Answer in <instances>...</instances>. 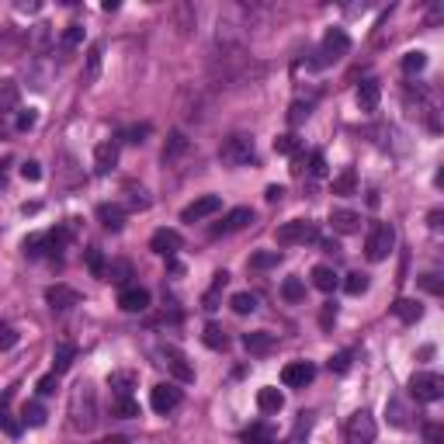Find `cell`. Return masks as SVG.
Returning <instances> with one entry per match:
<instances>
[{
    "label": "cell",
    "instance_id": "6da1fadb",
    "mask_svg": "<svg viewBox=\"0 0 444 444\" xmlns=\"http://www.w3.org/2000/svg\"><path fill=\"white\" fill-rule=\"evenodd\" d=\"M70 423L73 430H94L98 427V392L91 382H77L70 392Z\"/></svg>",
    "mask_w": 444,
    "mask_h": 444
},
{
    "label": "cell",
    "instance_id": "7a4b0ae2",
    "mask_svg": "<svg viewBox=\"0 0 444 444\" xmlns=\"http://www.w3.org/2000/svg\"><path fill=\"white\" fill-rule=\"evenodd\" d=\"M219 160L226 167H250V163H257L254 139L250 136H230L226 142L219 146Z\"/></svg>",
    "mask_w": 444,
    "mask_h": 444
},
{
    "label": "cell",
    "instance_id": "3957f363",
    "mask_svg": "<svg viewBox=\"0 0 444 444\" xmlns=\"http://www.w3.org/2000/svg\"><path fill=\"white\" fill-rule=\"evenodd\" d=\"M278 247H306V243H320V230L309 219H292L285 226H278Z\"/></svg>",
    "mask_w": 444,
    "mask_h": 444
},
{
    "label": "cell",
    "instance_id": "277c9868",
    "mask_svg": "<svg viewBox=\"0 0 444 444\" xmlns=\"http://www.w3.org/2000/svg\"><path fill=\"white\" fill-rule=\"evenodd\" d=\"M392 247H396L392 226H389V222H375L371 233H368V240H364V257H368L371 264H378V261H385V257L392 254Z\"/></svg>",
    "mask_w": 444,
    "mask_h": 444
},
{
    "label": "cell",
    "instance_id": "5b68a950",
    "mask_svg": "<svg viewBox=\"0 0 444 444\" xmlns=\"http://www.w3.org/2000/svg\"><path fill=\"white\" fill-rule=\"evenodd\" d=\"M375 434H378V427H375V416H371L368 409H358V413L347 420V427H344V441H347V444H371Z\"/></svg>",
    "mask_w": 444,
    "mask_h": 444
},
{
    "label": "cell",
    "instance_id": "8992f818",
    "mask_svg": "<svg viewBox=\"0 0 444 444\" xmlns=\"http://www.w3.org/2000/svg\"><path fill=\"white\" fill-rule=\"evenodd\" d=\"M409 392L420 399V403H437L444 396V378L437 371H416L409 378Z\"/></svg>",
    "mask_w": 444,
    "mask_h": 444
},
{
    "label": "cell",
    "instance_id": "52a82bcc",
    "mask_svg": "<svg viewBox=\"0 0 444 444\" xmlns=\"http://www.w3.org/2000/svg\"><path fill=\"white\" fill-rule=\"evenodd\" d=\"M347 53H351V39H347V32H344V28H330V32L323 35L320 59H316L313 66H326V63H333V59H340V56H347Z\"/></svg>",
    "mask_w": 444,
    "mask_h": 444
},
{
    "label": "cell",
    "instance_id": "ba28073f",
    "mask_svg": "<svg viewBox=\"0 0 444 444\" xmlns=\"http://www.w3.org/2000/svg\"><path fill=\"white\" fill-rule=\"evenodd\" d=\"M250 222H254V208L240 205V208H233V212H226V215H222V222H219V226H212V237H226V233H240L243 226H250Z\"/></svg>",
    "mask_w": 444,
    "mask_h": 444
},
{
    "label": "cell",
    "instance_id": "9c48e42d",
    "mask_svg": "<svg viewBox=\"0 0 444 444\" xmlns=\"http://www.w3.org/2000/svg\"><path fill=\"white\" fill-rule=\"evenodd\" d=\"M181 389L174 385V382H160V385H153V392H149V406L156 409V413H170V409H177L181 406Z\"/></svg>",
    "mask_w": 444,
    "mask_h": 444
},
{
    "label": "cell",
    "instance_id": "30bf717a",
    "mask_svg": "<svg viewBox=\"0 0 444 444\" xmlns=\"http://www.w3.org/2000/svg\"><path fill=\"white\" fill-rule=\"evenodd\" d=\"M313 378H316V364L313 361H292V364L281 368V382L288 389H306Z\"/></svg>",
    "mask_w": 444,
    "mask_h": 444
},
{
    "label": "cell",
    "instance_id": "8fae6325",
    "mask_svg": "<svg viewBox=\"0 0 444 444\" xmlns=\"http://www.w3.org/2000/svg\"><path fill=\"white\" fill-rule=\"evenodd\" d=\"M222 208V198L219 194H201V198H194L184 212H181V222H198V219H208V215H215Z\"/></svg>",
    "mask_w": 444,
    "mask_h": 444
},
{
    "label": "cell",
    "instance_id": "7c38bea8",
    "mask_svg": "<svg viewBox=\"0 0 444 444\" xmlns=\"http://www.w3.org/2000/svg\"><path fill=\"white\" fill-rule=\"evenodd\" d=\"M181 247H184V240H181L177 230H167V226H163V230H156V233L149 237V250L160 254V257H174Z\"/></svg>",
    "mask_w": 444,
    "mask_h": 444
},
{
    "label": "cell",
    "instance_id": "4fadbf2b",
    "mask_svg": "<svg viewBox=\"0 0 444 444\" xmlns=\"http://www.w3.org/2000/svg\"><path fill=\"white\" fill-rule=\"evenodd\" d=\"M160 358H163V364L174 371V378H177V382H194V368L187 364L184 351H177V347H170V344H167V347L160 351Z\"/></svg>",
    "mask_w": 444,
    "mask_h": 444
},
{
    "label": "cell",
    "instance_id": "5bb4252c",
    "mask_svg": "<svg viewBox=\"0 0 444 444\" xmlns=\"http://www.w3.org/2000/svg\"><path fill=\"white\" fill-rule=\"evenodd\" d=\"M406 108H409V115H413V118H423V122H427V129H434V132L441 129V125H437V115H434V104H430V98H427L423 91H416V98L406 91Z\"/></svg>",
    "mask_w": 444,
    "mask_h": 444
},
{
    "label": "cell",
    "instance_id": "9a60e30c",
    "mask_svg": "<svg viewBox=\"0 0 444 444\" xmlns=\"http://www.w3.org/2000/svg\"><path fill=\"white\" fill-rule=\"evenodd\" d=\"M46 302H49L56 313H66V309L80 306V292L70 288V285H53V288H46Z\"/></svg>",
    "mask_w": 444,
    "mask_h": 444
},
{
    "label": "cell",
    "instance_id": "2e32d148",
    "mask_svg": "<svg viewBox=\"0 0 444 444\" xmlns=\"http://www.w3.org/2000/svg\"><path fill=\"white\" fill-rule=\"evenodd\" d=\"M118 306H122L125 313H146V309H149V292L139 288V285H129V288H122Z\"/></svg>",
    "mask_w": 444,
    "mask_h": 444
},
{
    "label": "cell",
    "instance_id": "e0dca14e",
    "mask_svg": "<svg viewBox=\"0 0 444 444\" xmlns=\"http://www.w3.org/2000/svg\"><path fill=\"white\" fill-rule=\"evenodd\" d=\"M115 167H118V142L108 139V142H101V146L94 149V170H98V174H111Z\"/></svg>",
    "mask_w": 444,
    "mask_h": 444
},
{
    "label": "cell",
    "instance_id": "ac0fdd59",
    "mask_svg": "<svg viewBox=\"0 0 444 444\" xmlns=\"http://www.w3.org/2000/svg\"><path fill=\"white\" fill-rule=\"evenodd\" d=\"M98 219H101V226H104V230L122 233V226H125V208H122V205H115V201H104V205H98Z\"/></svg>",
    "mask_w": 444,
    "mask_h": 444
},
{
    "label": "cell",
    "instance_id": "d6986e66",
    "mask_svg": "<svg viewBox=\"0 0 444 444\" xmlns=\"http://www.w3.org/2000/svg\"><path fill=\"white\" fill-rule=\"evenodd\" d=\"M275 344H278V337L268 333V330H250V333H243V347H247L250 354H271Z\"/></svg>",
    "mask_w": 444,
    "mask_h": 444
},
{
    "label": "cell",
    "instance_id": "ffe728a7",
    "mask_svg": "<svg viewBox=\"0 0 444 444\" xmlns=\"http://www.w3.org/2000/svg\"><path fill=\"white\" fill-rule=\"evenodd\" d=\"M330 226L337 230V233H358L361 230V215L358 212H351V208H333L330 212Z\"/></svg>",
    "mask_w": 444,
    "mask_h": 444
},
{
    "label": "cell",
    "instance_id": "44dd1931",
    "mask_svg": "<svg viewBox=\"0 0 444 444\" xmlns=\"http://www.w3.org/2000/svg\"><path fill=\"white\" fill-rule=\"evenodd\" d=\"M187 149H191V142H187V136L177 129V132H170V136H167V142H163V156H160V160H163V163H177Z\"/></svg>",
    "mask_w": 444,
    "mask_h": 444
},
{
    "label": "cell",
    "instance_id": "7402d4cb",
    "mask_svg": "<svg viewBox=\"0 0 444 444\" xmlns=\"http://www.w3.org/2000/svg\"><path fill=\"white\" fill-rule=\"evenodd\" d=\"M378 98H382L378 80H364V84L358 87V108H361V111H375V108H378Z\"/></svg>",
    "mask_w": 444,
    "mask_h": 444
},
{
    "label": "cell",
    "instance_id": "603a6c76",
    "mask_svg": "<svg viewBox=\"0 0 444 444\" xmlns=\"http://www.w3.org/2000/svg\"><path fill=\"white\" fill-rule=\"evenodd\" d=\"M392 313H396V320H403V323H416V320L423 316V306H420L416 299H396V302H392Z\"/></svg>",
    "mask_w": 444,
    "mask_h": 444
},
{
    "label": "cell",
    "instance_id": "cb8c5ba5",
    "mask_svg": "<svg viewBox=\"0 0 444 444\" xmlns=\"http://www.w3.org/2000/svg\"><path fill=\"white\" fill-rule=\"evenodd\" d=\"M108 389L115 392V399H118V396H132V389H136V371H111V375H108Z\"/></svg>",
    "mask_w": 444,
    "mask_h": 444
},
{
    "label": "cell",
    "instance_id": "d4e9b609",
    "mask_svg": "<svg viewBox=\"0 0 444 444\" xmlns=\"http://www.w3.org/2000/svg\"><path fill=\"white\" fill-rule=\"evenodd\" d=\"M101 56H104V46H101V42H94V46L87 49V70H84V84H98V77H101Z\"/></svg>",
    "mask_w": 444,
    "mask_h": 444
},
{
    "label": "cell",
    "instance_id": "484cf974",
    "mask_svg": "<svg viewBox=\"0 0 444 444\" xmlns=\"http://www.w3.org/2000/svg\"><path fill=\"white\" fill-rule=\"evenodd\" d=\"M129 278H132V264L129 261H111L108 271H104V281H111L118 288H129Z\"/></svg>",
    "mask_w": 444,
    "mask_h": 444
},
{
    "label": "cell",
    "instance_id": "4316f807",
    "mask_svg": "<svg viewBox=\"0 0 444 444\" xmlns=\"http://www.w3.org/2000/svg\"><path fill=\"white\" fill-rule=\"evenodd\" d=\"M73 358H77V347L73 344H56V351H53V371L56 375H63V371H70V364H73Z\"/></svg>",
    "mask_w": 444,
    "mask_h": 444
},
{
    "label": "cell",
    "instance_id": "83f0119b",
    "mask_svg": "<svg viewBox=\"0 0 444 444\" xmlns=\"http://www.w3.org/2000/svg\"><path fill=\"white\" fill-rule=\"evenodd\" d=\"M281 406H285V396H281L275 385H268V389L257 392V409H261V413H278Z\"/></svg>",
    "mask_w": 444,
    "mask_h": 444
},
{
    "label": "cell",
    "instance_id": "f1b7e54d",
    "mask_svg": "<svg viewBox=\"0 0 444 444\" xmlns=\"http://www.w3.org/2000/svg\"><path fill=\"white\" fill-rule=\"evenodd\" d=\"M243 444H275V427L271 423H250L243 430Z\"/></svg>",
    "mask_w": 444,
    "mask_h": 444
},
{
    "label": "cell",
    "instance_id": "f546056e",
    "mask_svg": "<svg viewBox=\"0 0 444 444\" xmlns=\"http://www.w3.org/2000/svg\"><path fill=\"white\" fill-rule=\"evenodd\" d=\"M313 285H316L320 292H333V288L340 285V278H337V271H333V268L320 264V268H313Z\"/></svg>",
    "mask_w": 444,
    "mask_h": 444
},
{
    "label": "cell",
    "instance_id": "4dcf8cb0",
    "mask_svg": "<svg viewBox=\"0 0 444 444\" xmlns=\"http://www.w3.org/2000/svg\"><path fill=\"white\" fill-rule=\"evenodd\" d=\"M201 340H205L212 351H226V347H230V337H226V330H222L219 323H208L205 333H201Z\"/></svg>",
    "mask_w": 444,
    "mask_h": 444
},
{
    "label": "cell",
    "instance_id": "1f68e13d",
    "mask_svg": "<svg viewBox=\"0 0 444 444\" xmlns=\"http://www.w3.org/2000/svg\"><path fill=\"white\" fill-rule=\"evenodd\" d=\"M153 132V125L149 122H142V125H129V129H122L118 132V139L122 142H129V146H139V142H146V136Z\"/></svg>",
    "mask_w": 444,
    "mask_h": 444
},
{
    "label": "cell",
    "instance_id": "d6a6232c",
    "mask_svg": "<svg viewBox=\"0 0 444 444\" xmlns=\"http://www.w3.org/2000/svg\"><path fill=\"white\" fill-rule=\"evenodd\" d=\"M354 187H358L354 167H347V170H340V174L333 177V194H354Z\"/></svg>",
    "mask_w": 444,
    "mask_h": 444
},
{
    "label": "cell",
    "instance_id": "836d02e7",
    "mask_svg": "<svg viewBox=\"0 0 444 444\" xmlns=\"http://www.w3.org/2000/svg\"><path fill=\"white\" fill-rule=\"evenodd\" d=\"M125 194H129V198H125V205H129L132 212H146V208L153 205V201H149V194H146L142 187H136V184H125Z\"/></svg>",
    "mask_w": 444,
    "mask_h": 444
},
{
    "label": "cell",
    "instance_id": "e575fe53",
    "mask_svg": "<svg viewBox=\"0 0 444 444\" xmlns=\"http://www.w3.org/2000/svg\"><path fill=\"white\" fill-rule=\"evenodd\" d=\"M21 423L25 427H42L46 423V406L42 403H25L21 406Z\"/></svg>",
    "mask_w": 444,
    "mask_h": 444
},
{
    "label": "cell",
    "instance_id": "d590c367",
    "mask_svg": "<svg viewBox=\"0 0 444 444\" xmlns=\"http://www.w3.org/2000/svg\"><path fill=\"white\" fill-rule=\"evenodd\" d=\"M111 413L122 416V420H132V416H139V403H136L132 396H118V399L111 403Z\"/></svg>",
    "mask_w": 444,
    "mask_h": 444
},
{
    "label": "cell",
    "instance_id": "8d00e7d4",
    "mask_svg": "<svg viewBox=\"0 0 444 444\" xmlns=\"http://www.w3.org/2000/svg\"><path fill=\"white\" fill-rule=\"evenodd\" d=\"M281 299H285V302H302V299H306V285H302V278H285V285H281Z\"/></svg>",
    "mask_w": 444,
    "mask_h": 444
},
{
    "label": "cell",
    "instance_id": "74e56055",
    "mask_svg": "<svg viewBox=\"0 0 444 444\" xmlns=\"http://www.w3.org/2000/svg\"><path fill=\"white\" fill-rule=\"evenodd\" d=\"M230 306H233V313L247 316V313H254V309H257V295H254V292H237V295L230 299Z\"/></svg>",
    "mask_w": 444,
    "mask_h": 444
},
{
    "label": "cell",
    "instance_id": "f35d334b",
    "mask_svg": "<svg viewBox=\"0 0 444 444\" xmlns=\"http://www.w3.org/2000/svg\"><path fill=\"white\" fill-rule=\"evenodd\" d=\"M80 42H84V25H70V28L63 32V39H59V49H63V53H73Z\"/></svg>",
    "mask_w": 444,
    "mask_h": 444
},
{
    "label": "cell",
    "instance_id": "ab89813d",
    "mask_svg": "<svg viewBox=\"0 0 444 444\" xmlns=\"http://www.w3.org/2000/svg\"><path fill=\"white\" fill-rule=\"evenodd\" d=\"M46 247H49V240H46V233H32L25 243H21V250L28 254V257H42L46 254Z\"/></svg>",
    "mask_w": 444,
    "mask_h": 444
},
{
    "label": "cell",
    "instance_id": "60d3db41",
    "mask_svg": "<svg viewBox=\"0 0 444 444\" xmlns=\"http://www.w3.org/2000/svg\"><path fill=\"white\" fill-rule=\"evenodd\" d=\"M278 261H281L278 250H264V254H254V257H250V268H254V271H268V268H275Z\"/></svg>",
    "mask_w": 444,
    "mask_h": 444
},
{
    "label": "cell",
    "instance_id": "b9f144b4",
    "mask_svg": "<svg viewBox=\"0 0 444 444\" xmlns=\"http://www.w3.org/2000/svg\"><path fill=\"white\" fill-rule=\"evenodd\" d=\"M423 66H427V53L413 49V53H406V56H403V70H406V73H420Z\"/></svg>",
    "mask_w": 444,
    "mask_h": 444
},
{
    "label": "cell",
    "instance_id": "7bdbcfd3",
    "mask_svg": "<svg viewBox=\"0 0 444 444\" xmlns=\"http://www.w3.org/2000/svg\"><path fill=\"white\" fill-rule=\"evenodd\" d=\"M87 268H91V275H94V278H104L108 264H104V254H101L98 247H91V250H87Z\"/></svg>",
    "mask_w": 444,
    "mask_h": 444
},
{
    "label": "cell",
    "instance_id": "ee69618b",
    "mask_svg": "<svg viewBox=\"0 0 444 444\" xmlns=\"http://www.w3.org/2000/svg\"><path fill=\"white\" fill-rule=\"evenodd\" d=\"M344 288H347V295H361V292H368V275H361V271L347 275Z\"/></svg>",
    "mask_w": 444,
    "mask_h": 444
},
{
    "label": "cell",
    "instance_id": "f6af8a7d",
    "mask_svg": "<svg viewBox=\"0 0 444 444\" xmlns=\"http://www.w3.org/2000/svg\"><path fill=\"white\" fill-rule=\"evenodd\" d=\"M420 288L430 292V295H441V292H444V278L434 275V271H427V275H420Z\"/></svg>",
    "mask_w": 444,
    "mask_h": 444
},
{
    "label": "cell",
    "instance_id": "bcb514c9",
    "mask_svg": "<svg viewBox=\"0 0 444 444\" xmlns=\"http://www.w3.org/2000/svg\"><path fill=\"white\" fill-rule=\"evenodd\" d=\"M385 416H389V423H392V427H406V409H403V403H399V399H389Z\"/></svg>",
    "mask_w": 444,
    "mask_h": 444
},
{
    "label": "cell",
    "instance_id": "7dc6e473",
    "mask_svg": "<svg viewBox=\"0 0 444 444\" xmlns=\"http://www.w3.org/2000/svg\"><path fill=\"white\" fill-rule=\"evenodd\" d=\"M35 389H39V396H53V392L59 389V375H56V371H49V375H42V378L35 382Z\"/></svg>",
    "mask_w": 444,
    "mask_h": 444
},
{
    "label": "cell",
    "instance_id": "c3c4849f",
    "mask_svg": "<svg viewBox=\"0 0 444 444\" xmlns=\"http://www.w3.org/2000/svg\"><path fill=\"white\" fill-rule=\"evenodd\" d=\"M18 347V330L15 326H0V351H15Z\"/></svg>",
    "mask_w": 444,
    "mask_h": 444
},
{
    "label": "cell",
    "instance_id": "681fc988",
    "mask_svg": "<svg viewBox=\"0 0 444 444\" xmlns=\"http://www.w3.org/2000/svg\"><path fill=\"white\" fill-rule=\"evenodd\" d=\"M275 153H285V156L299 153V139H295V136H278V139H275Z\"/></svg>",
    "mask_w": 444,
    "mask_h": 444
},
{
    "label": "cell",
    "instance_id": "f907efd6",
    "mask_svg": "<svg viewBox=\"0 0 444 444\" xmlns=\"http://www.w3.org/2000/svg\"><path fill=\"white\" fill-rule=\"evenodd\" d=\"M309 174H313V177H323V174H326V156H323L320 149L309 153Z\"/></svg>",
    "mask_w": 444,
    "mask_h": 444
},
{
    "label": "cell",
    "instance_id": "816d5d0a",
    "mask_svg": "<svg viewBox=\"0 0 444 444\" xmlns=\"http://www.w3.org/2000/svg\"><path fill=\"white\" fill-rule=\"evenodd\" d=\"M326 364H330V371H347L351 368V351H337Z\"/></svg>",
    "mask_w": 444,
    "mask_h": 444
},
{
    "label": "cell",
    "instance_id": "f5cc1de1",
    "mask_svg": "<svg viewBox=\"0 0 444 444\" xmlns=\"http://www.w3.org/2000/svg\"><path fill=\"white\" fill-rule=\"evenodd\" d=\"M423 441L427 444H444V427L441 423H427L423 427Z\"/></svg>",
    "mask_w": 444,
    "mask_h": 444
},
{
    "label": "cell",
    "instance_id": "db71d44e",
    "mask_svg": "<svg viewBox=\"0 0 444 444\" xmlns=\"http://www.w3.org/2000/svg\"><path fill=\"white\" fill-rule=\"evenodd\" d=\"M21 177H25V181H42V163L25 160V163H21Z\"/></svg>",
    "mask_w": 444,
    "mask_h": 444
},
{
    "label": "cell",
    "instance_id": "11a10c76",
    "mask_svg": "<svg viewBox=\"0 0 444 444\" xmlns=\"http://www.w3.org/2000/svg\"><path fill=\"white\" fill-rule=\"evenodd\" d=\"M333 320H337V302H326V306H323V313H320V326H323V330H330V326H333Z\"/></svg>",
    "mask_w": 444,
    "mask_h": 444
},
{
    "label": "cell",
    "instance_id": "9f6ffc18",
    "mask_svg": "<svg viewBox=\"0 0 444 444\" xmlns=\"http://www.w3.org/2000/svg\"><path fill=\"white\" fill-rule=\"evenodd\" d=\"M35 122H39V115H35L32 108L18 115V129H21V132H28V129H35Z\"/></svg>",
    "mask_w": 444,
    "mask_h": 444
},
{
    "label": "cell",
    "instance_id": "6f0895ef",
    "mask_svg": "<svg viewBox=\"0 0 444 444\" xmlns=\"http://www.w3.org/2000/svg\"><path fill=\"white\" fill-rule=\"evenodd\" d=\"M0 101H4L8 108L18 101V87H15V80H4V94H0Z\"/></svg>",
    "mask_w": 444,
    "mask_h": 444
},
{
    "label": "cell",
    "instance_id": "680465c9",
    "mask_svg": "<svg viewBox=\"0 0 444 444\" xmlns=\"http://www.w3.org/2000/svg\"><path fill=\"white\" fill-rule=\"evenodd\" d=\"M264 198H268V201L275 205V201H281V198H285V187H278V184H271V187L264 191Z\"/></svg>",
    "mask_w": 444,
    "mask_h": 444
},
{
    "label": "cell",
    "instance_id": "91938a15",
    "mask_svg": "<svg viewBox=\"0 0 444 444\" xmlns=\"http://www.w3.org/2000/svg\"><path fill=\"white\" fill-rule=\"evenodd\" d=\"M323 250H326V254H337V250H340V247H337V243H333V240H323Z\"/></svg>",
    "mask_w": 444,
    "mask_h": 444
}]
</instances>
